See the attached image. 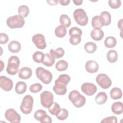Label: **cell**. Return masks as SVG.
Segmentation results:
<instances>
[{
  "label": "cell",
  "instance_id": "ba28073f",
  "mask_svg": "<svg viewBox=\"0 0 123 123\" xmlns=\"http://www.w3.org/2000/svg\"><path fill=\"white\" fill-rule=\"evenodd\" d=\"M96 81L97 84L102 89H104L109 88L112 84L111 79L105 74H98L96 78Z\"/></svg>",
  "mask_w": 123,
  "mask_h": 123
},
{
  "label": "cell",
  "instance_id": "83f0119b",
  "mask_svg": "<svg viewBox=\"0 0 123 123\" xmlns=\"http://www.w3.org/2000/svg\"><path fill=\"white\" fill-rule=\"evenodd\" d=\"M61 109L59 104L56 102H53L51 106L48 108V111L50 114L56 116L60 111Z\"/></svg>",
  "mask_w": 123,
  "mask_h": 123
},
{
  "label": "cell",
  "instance_id": "30bf717a",
  "mask_svg": "<svg viewBox=\"0 0 123 123\" xmlns=\"http://www.w3.org/2000/svg\"><path fill=\"white\" fill-rule=\"evenodd\" d=\"M32 41L36 47L40 49H44L47 47L45 36L41 34H36L32 37Z\"/></svg>",
  "mask_w": 123,
  "mask_h": 123
},
{
  "label": "cell",
  "instance_id": "60d3db41",
  "mask_svg": "<svg viewBox=\"0 0 123 123\" xmlns=\"http://www.w3.org/2000/svg\"><path fill=\"white\" fill-rule=\"evenodd\" d=\"M117 118L114 116H111L107 117L101 120V123H117Z\"/></svg>",
  "mask_w": 123,
  "mask_h": 123
},
{
  "label": "cell",
  "instance_id": "9a60e30c",
  "mask_svg": "<svg viewBox=\"0 0 123 123\" xmlns=\"http://www.w3.org/2000/svg\"><path fill=\"white\" fill-rule=\"evenodd\" d=\"M99 18L100 22L103 26H107L111 24V15L107 11L102 12L100 16H99Z\"/></svg>",
  "mask_w": 123,
  "mask_h": 123
},
{
  "label": "cell",
  "instance_id": "277c9868",
  "mask_svg": "<svg viewBox=\"0 0 123 123\" xmlns=\"http://www.w3.org/2000/svg\"><path fill=\"white\" fill-rule=\"evenodd\" d=\"M33 98L29 95H25L24 97L20 106L21 111L25 114L30 113L33 110Z\"/></svg>",
  "mask_w": 123,
  "mask_h": 123
},
{
  "label": "cell",
  "instance_id": "3957f363",
  "mask_svg": "<svg viewBox=\"0 0 123 123\" xmlns=\"http://www.w3.org/2000/svg\"><path fill=\"white\" fill-rule=\"evenodd\" d=\"M20 59L16 56H12L8 59V63L6 68V71L10 75L16 74L20 65Z\"/></svg>",
  "mask_w": 123,
  "mask_h": 123
},
{
  "label": "cell",
  "instance_id": "d590c367",
  "mask_svg": "<svg viewBox=\"0 0 123 123\" xmlns=\"http://www.w3.org/2000/svg\"><path fill=\"white\" fill-rule=\"evenodd\" d=\"M58 81L64 84L65 85H67L71 80V78L69 75L66 74H62L59 75V77L56 79Z\"/></svg>",
  "mask_w": 123,
  "mask_h": 123
},
{
  "label": "cell",
  "instance_id": "1f68e13d",
  "mask_svg": "<svg viewBox=\"0 0 123 123\" xmlns=\"http://www.w3.org/2000/svg\"><path fill=\"white\" fill-rule=\"evenodd\" d=\"M45 54L41 51H37L33 54V59L37 63H42Z\"/></svg>",
  "mask_w": 123,
  "mask_h": 123
},
{
  "label": "cell",
  "instance_id": "9c48e42d",
  "mask_svg": "<svg viewBox=\"0 0 123 123\" xmlns=\"http://www.w3.org/2000/svg\"><path fill=\"white\" fill-rule=\"evenodd\" d=\"M5 118L11 123H19L21 121L20 115L13 109H9L5 112Z\"/></svg>",
  "mask_w": 123,
  "mask_h": 123
},
{
  "label": "cell",
  "instance_id": "7a4b0ae2",
  "mask_svg": "<svg viewBox=\"0 0 123 123\" xmlns=\"http://www.w3.org/2000/svg\"><path fill=\"white\" fill-rule=\"evenodd\" d=\"M36 74L37 78L45 84H49L52 81V74L51 72L42 67L37 68Z\"/></svg>",
  "mask_w": 123,
  "mask_h": 123
},
{
  "label": "cell",
  "instance_id": "f546056e",
  "mask_svg": "<svg viewBox=\"0 0 123 123\" xmlns=\"http://www.w3.org/2000/svg\"><path fill=\"white\" fill-rule=\"evenodd\" d=\"M84 49L86 52L93 53L97 49V45L92 42H88L85 44Z\"/></svg>",
  "mask_w": 123,
  "mask_h": 123
},
{
  "label": "cell",
  "instance_id": "7c38bea8",
  "mask_svg": "<svg viewBox=\"0 0 123 123\" xmlns=\"http://www.w3.org/2000/svg\"><path fill=\"white\" fill-rule=\"evenodd\" d=\"M82 92L87 96L93 95L97 91V87L93 83H84L81 86Z\"/></svg>",
  "mask_w": 123,
  "mask_h": 123
},
{
  "label": "cell",
  "instance_id": "7402d4cb",
  "mask_svg": "<svg viewBox=\"0 0 123 123\" xmlns=\"http://www.w3.org/2000/svg\"><path fill=\"white\" fill-rule=\"evenodd\" d=\"M108 97L106 93L104 92H99L95 97L96 102L99 105L105 103L107 100Z\"/></svg>",
  "mask_w": 123,
  "mask_h": 123
},
{
  "label": "cell",
  "instance_id": "8fae6325",
  "mask_svg": "<svg viewBox=\"0 0 123 123\" xmlns=\"http://www.w3.org/2000/svg\"><path fill=\"white\" fill-rule=\"evenodd\" d=\"M13 86L12 81L5 76H0V86L4 91H9L12 89Z\"/></svg>",
  "mask_w": 123,
  "mask_h": 123
},
{
  "label": "cell",
  "instance_id": "ee69618b",
  "mask_svg": "<svg viewBox=\"0 0 123 123\" xmlns=\"http://www.w3.org/2000/svg\"><path fill=\"white\" fill-rule=\"evenodd\" d=\"M39 121L41 123H52V119L50 116L46 114L41 118Z\"/></svg>",
  "mask_w": 123,
  "mask_h": 123
},
{
  "label": "cell",
  "instance_id": "8d00e7d4",
  "mask_svg": "<svg viewBox=\"0 0 123 123\" xmlns=\"http://www.w3.org/2000/svg\"><path fill=\"white\" fill-rule=\"evenodd\" d=\"M81 41V36L78 35H73L71 36L70 42L73 45H76L79 44Z\"/></svg>",
  "mask_w": 123,
  "mask_h": 123
},
{
  "label": "cell",
  "instance_id": "f6af8a7d",
  "mask_svg": "<svg viewBox=\"0 0 123 123\" xmlns=\"http://www.w3.org/2000/svg\"><path fill=\"white\" fill-rule=\"evenodd\" d=\"M59 2L61 5L65 6L69 4V3L70 2V0H60L59 1Z\"/></svg>",
  "mask_w": 123,
  "mask_h": 123
},
{
  "label": "cell",
  "instance_id": "4fadbf2b",
  "mask_svg": "<svg viewBox=\"0 0 123 123\" xmlns=\"http://www.w3.org/2000/svg\"><path fill=\"white\" fill-rule=\"evenodd\" d=\"M53 91L58 95H64L67 92L66 85L55 80L54 86L53 87Z\"/></svg>",
  "mask_w": 123,
  "mask_h": 123
},
{
  "label": "cell",
  "instance_id": "ffe728a7",
  "mask_svg": "<svg viewBox=\"0 0 123 123\" xmlns=\"http://www.w3.org/2000/svg\"><path fill=\"white\" fill-rule=\"evenodd\" d=\"M55 59L50 54L45 53L42 62V63L46 66H52L55 63Z\"/></svg>",
  "mask_w": 123,
  "mask_h": 123
},
{
  "label": "cell",
  "instance_id": "c3c4849f",
  "mask_svg": "<svg viewBox=\"0 0 123 123\" xmlns=\"http://www.w3.org/2000/svg\"><path fill=\"white\" fill-rule=\"evenodd\" d=\"M83 1L82 0H73V2L75 5H80L82 4Z\"/></svg>",
  "mask_w": 123,
  "mask_h": 123
},
{
  "label": "cell",
  "instance_id": "2e32d148",
  "mask_svg": "<svg viewBox=\"0 0 123 123\" xmlns=\"http://www.w3.org/2000/svg\"><path fill=\"white\" fill-rule=\"evenodd\" d=\"M32 75V70L28 67H24L19 71L18 76L22 79H29Z\"/></svg>",
  "mask_w": 123,
  "mask_h": 123
},
{
  "label": "cell",
  "instance_id": "d4e9b609",
  "mask_svg": "<svg viewBox=\"0 0 123 123\" xmlns=\"http://www.w3.org/2000/svg\"><path fill=\"white\" fill-rule=\"evenodd\" d=\"M67 33V30L66 27L62 25H60L57 26L55 29V35L60 38L63 37L65 36Z\"/></svg>",
  "mask_w": 123,
  "mask_h": 123
},
{
  "label": "cell",
  "instance_id": "b9f144b4",
  "mask_svg": "<svg viewBox=\"0 0 123 123\" xmlns=\"http://www.w3.org/2000/svg\"><path fill=\"white\" fill-rule=\"evenodd\" d=\"M69 34L70 36L73 35H78L81 36L82 35V31L79 28L75 26L70 29L69 31Z\"/></svg>",
  "mask_w": 123,
  "mask_h": 123
},
{
  "label": "cell",
  "instance_id": "836d02e7",
  "mask_svg": "<svg viewBox=\"0 0 123 123\" xmlns=\"http://www.w3.org/2000/svg\"><path fill=\"white\" fill-rule=\"evenodd\" d=\"M68 111L64 108L61 109L60 111L58 114L56 116L57 118L60 121H63L65 120L68 116Z\"/></svg>",
  "mask_w": 123,
  "mask_h": 123
},
{
  "label": "cell",
  "instance_id": "74e56055",
  "mask_svg": "<svg viewBox=\"0 0 123 123\" xmlns=\"http://www.w3.org/2000/svg\"><path fill=\"white\" fill-rule=\"evenodd\" d=\"M42 86L39 83H35L31 85L29 87V90L33 93H37L41 90Z\"/></svg>",
  "mask_w": 123,
  "mask_h": 123
},
{
  "label": "cell",
  "instance_id": "484cf974",
  "mask_svg": "<svg viewBox=\"0 0 123 123\" xmlns=\"http://www.w3.org/2000/svg\"><path fill=\"white\" fill-rule=\"evenodd\" d=\"M118 53L115 50H110L107 54V59L111 63H115L118 60Z\"/></svg>",
  "mask_w": 123,
  "mask_h": 123
},
{
  "label": "cell",
  "instance_id": "f1b7e54d",
  "mask_svg": "<svg viewBox=\"0 0 123 123\" xmlns=\"http://www.w3.org/2000/svg\"><path fill=\"white\" fill-rule=\"evenodd\" d=\"M60 23L61 25L64 26L66 28H68L71 24V21L67 15L62 14L60 17Z\"/></svg>",
  "mask_w": 123,
  "mask_h": 123
},
{
  "label": "cell",
  "instance_id": "d6986e66",
  "mask_svg": "<svg viewBox=\"0 0 123 123\" xmlns=\"http://www.w3.org/2000/svg\"><path fill=\"white\" fill-rule=\"evenodd\" d=\"M111 111L115 114L120 115L123 112V106L122 102L117 101L114 102L111 106Z\"/></svg>",
  "mask_w": 123,
  "mask_h": 123
},
{
  "label": "cell",
  "instance_id": "f35d334b",
  "mask_svg": "<svg viewBox=\"0 0 123 123\" xmlns=\"http://www.w3.org/2000/svg\"><path fill=\"white\" fill-rule=\"evenodd\" d=\"M108 4L111 8L118 9L121 5V1L120 0H110L108 1Z\"/></svg>",
  "mask_w": 123,
  "mask_h": 123
},
{
  "label": "cell",
  "instance_id": "52a82bcc",
  "mask_svg": "<svg viewBox=\"0 0 123 123\" xmlns=\"http://www.w3.org/2000/svg\"><path fill=\"white\" fill-rule=\"evenodd\" d=\"M41 105L46 108L50 107L53 102V95L49 91H44L40 94Z\"/></svg>",
  "mask_w": 123,
  "mask_h": 123
},
{
  "label": "cell",
  "instance_id": "ac0fdd59",
  "mask_svg": "<svg viewBox=\"0 0 123 123\" xmlns=\"http://www.w3.org/2000/svg\"><path fill=\"white\" fill-rule=\"evenodd\" d=\"M8 48L10 52L12 53H17L21 50V46L18 41L13 40L9 43Z\"/></svg>",
  "mask_w": 123,
  "mask_h": 123
},
{
  "label": "cell",
  "instance_id": "ab89813d",
  "mask_svg": "<svg viewBox=\"0 0 123 123\" xmlns=\"http://www.w3.org/2000/svg\"><path fill=\"white\" fill-rule=\"evenodd\" d=\"M46 114H47V113L44 110L39 109L36 111V112L34 113V117L36 120L39 121L41 118Z\"/></svg>",
  "mask_w": 123,
  "mask_h": 123
},
{
  "label": "cell",
  "instance_id": "e575fe53",
  "mask_svg": "<svg viewBox=\"0 0 123 123\" xmlns=\"http://www.w3.org/2000/svg\"><path fill=\"white\" fill-rule=\"evenodd\" d=\"M91 25L94 28H101L103 26V25L100 22L99 16L97 15L93 17L91 21Z\"/></svg>",
  "mask_w": 123,
  "mask_h": 123
},
{
  "label": "cell",
  "instance_id": "d6a6232c",
  "mask_svg": "<svg viewBox=\"0 0 123 123\" xmlns=\"http://www.w3.org/2000/svg\"><path fill=\"white\" fill-rule=\"evenodd\" d=\"M19 14L23 17H26L28 16L29 12V8L25 5H21L18 10Z\"/></svg>",
  "mask_w": 123,
  "mask_h": 123
},
{
  "label": "cell",
  "instance_id": "8992f818",
  "mask_svg": "<svg viewBox=\"0 0 123 123\" xmlns=\"http://www.w3.org/2000/svg\"><path fill=\"white\" fill-rule=\"evenodd\" d=\"M74 19L77 24L81 26L86 25L88 21V16L84 11L82 9H77L73 13Z\"/></svg>",
  "mask_w": 123,
  "mask_h": 123
},
{
  "label": "cell",
  "instance_id": "5b68a950",
  "mask_svg": "<svg viewBox=\"0 0 123 123\" xmlns=\"http://www.w3.org/2000/svg\"><path fill=\"white\" fill-rule=\"evenodd\" d=\"M25 23L24 17L20 15L10 16L7 19L6 21L8 27L12 29L21 28L24 25Z\"/></svg>",
  "mask_w": 123,
  "mask_h": 123
},
{
  "label": "cell",
  "instance_id": "bcb514c9",
  "mask_svg": "<svg viewBox=\"0 0 123 123\" xmlns=\"http://www.w3.org/2000/svg\"><path fill=\"white\" fill-rule=\"evenodd\" d=\"M47 2L49 3V4L51 5H57V3H58L59 1L58 0H47Z\"/></svg>",
  "mask_w": 123,
  "mask_h": 123
},
{
  "label": "cell",
  "instance_id": "cb8c5ba5",
  "mask_svg": "<svg viewBox=\"0 0 123 123\" xmlns=\"http://www.w3.org/2000/svg\"><path fill=\"white\" fill-rule=\"evenodd\" d=\"M110 96L113 99H118L122 97V91L121 89L118 87L113 88L110 92Z\"/></svg>",
  "mask_w": 123,
  "mask_h": 123
},
{
  "label": "cell",
  "instance_id": "4dcf8cb0",
  "mask_svg": "<svg viewBox=\"0 0 123 123\" xmlns=\"http://www.w3.org/2000/svg\"><path fill=\"white\" fill-rule=\"evenodd\" d=\"M55 67L58 71H64L68 68V63L66 61L61 60L56 63Z\"/></svg>",
  "mask_w": 123,
  "mask_h": 123
},
{
  "label": "cell",
  "instance_id": "7dc6e473",
  "mask_svg": "<svg viewBox=\"0 0 123 123\" xmlns=\"http://www.w3.org/2000/svg\"><path fill=\"white\" fill-rule=\"evenodd\" d=\"M118 28H120L121 30V31H122V29H123V19H121L120 21H118Z\"/></svg>",
  "mask_w": 123,
  "mask_h": 123
},
{
  "label": "cell",
  "instance_id": "4316f807",
  "mask_svg": "<svg viewBox=\"0 0 123 123\" xmlns=\"http://www.w3.org/2000/svg\"><path fill=\"white\" fill-rule=\"evenodd\" d=\"M117 43L116 39L112 36H109L106 38L104 40V45L108 48H114Z\"/></svg>",
  "mask_w": 123,
  "mask_h": 123
},
{
  "label": "cell",
  "instance_id": "7bdbcfd3",
  "mask_svg": "<svg viewBox=\"0 0 123 123\" xmlns=\"http://www.w3.org/2000/svg\"><path fill=\"white\" fill-rule=\"evenodd\" d=\"M9 40L8 36L4 33H0V43L1 44H5Z\"/></svg>",
  "mask_w": 123,
  "mask_h": 123
},
{
  "label": "cell",
  "instance_id": "603a6c76",
  "mask_svg": "<svg viewBox=\"0 0 123 123\" xmlns=\"http://www.w3.org/2000/svg\"><path fill=\"white\" fill-rule=\"evenodd\" d=\"M64 50L62 48H58L55 50L51 49L50 54L55 59H59L62 57L64 55Z\"/></svg>",
  "mask_w": 123,
  "mask_h": 123
},
{
  "label": "cell",
  "instance_id": "44dd1931",
  "mask_svg": "<svg viewBox=\"0 0 123 123\" xmlns=\"http://www.w3.org/2000/svg\"><path fill=\"white\" fill-rule=\"evenodd\" d=\"M27 85L24 82H18L15 85V91L18 94H23L26 90Z\"/></svg>",
  "mask_w": 123,
  "mask_h": 123
},
{
  "label": "cell",
  "instance_id": "5bb4252c",
  "mask_svg": "<svg viewBox=\"0 0 123 123\" xmlns=\"http://www.w3.org/2000/svg\"><path fill=\"white\" fill-rule=\"evenodd\" d=\"M99 66L98 63L94 60H89L86 62L85 65L86 71L89 73H95L98 70Z\"/></svg>",
  "mask_w": 123,
  "mask_h": 123
},
{
  "label": "cell",
  "instance_id": "e0dca14e",
  "mask_svg": "<svg viewBox=\"0 0 123 123\" xmlns=\"http://www.w3.org/2000/svg\"><path fill=\"white\" fill-rule=\"evenodd\" d=\"M91 38L96 41L101 40L104 37V32L100 28H94L90 33Z\"/></svg>",
  "mask_w": 123,
  "mask_h": 123
},
{
  "label": "cell",
  "instance_id": "6da1fadb",
  "mask_svg": "<svg viewBox=\"0 0 123 123\" xmlns=\"http://www.w3.org/2000/svg\"><path fill=\"white\" fill-rule=\"evenodd\" d=\"M68 98L73 105L78 108L83 107L86 101L85 97L82 95H81L76 90H74L70 92Z\"/></svg>",
  "mask_w": 123,
  "mask_h": 123
}]
</instances>
